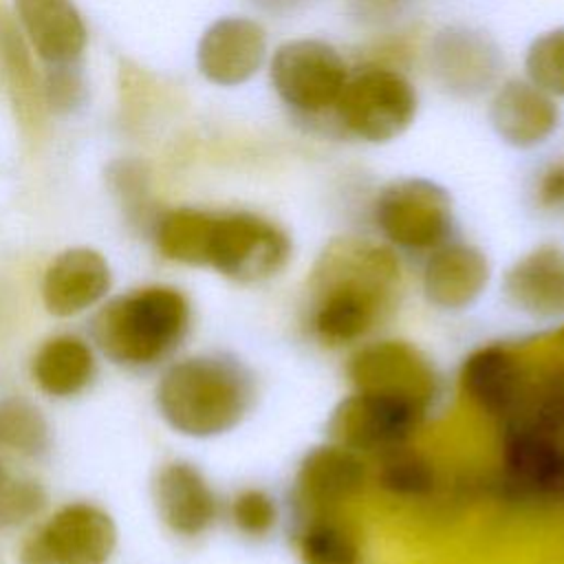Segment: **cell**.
<instances>
[{"instance_id":"cell-1","label":"cell","mask_w":564,"mask_h":564,"mask_svg":"<svg viewBox=\"0 0 564 564\" xmlns=\"http://www.w3.org/2000/svg\"><path fill=\"white\" fill-rule=\"evenodd\" d=\"M397 291L399 260L392 247L339 236L311 271L306 328L328 348L361 344L392 311Z\"/></svg>"},{"instance_id":"cell-2","label":"cell","mask_w":564,"mask_h":564,"mask_svg":"<svg viewBox=\"0 0 564 564\" xmlns=\"http://www.w3.org/2000/svg\"><path fill=\"white\" fill-rule=\"evenodd\" d=\"M256 401L253 375L227 355H196L172 364L159 386L156 405L165 423L192 438L231 432Z\"/></svg>"},{"instance_id":"cell-3","label":"cell","mask_w":564,"mask_h":564,"mask_svg":"<svg viewBox=\"0 0 564 564\" xmlns=\"http://www.w3.org/2000/svg\"><path fill=\"white\" fill-rule=\"evenodd\" d=\"M192 308L174 286H145L110 300L93 319L97 348L121 366H150L187 335Z\"/></svg>"},{"instance_id":"cell-4","label":"cell","mask_w":564,"mask_h":564,"mask_svg":"<svg viewBox=\"0 0 564 564\" xmlns=\"http://www.w3.org/2000/svg\"><path fill=\"white\" fill-rule=\"evenodd\" d=\"M289 234L267 216L253 212L212 214L205 267L240 282L258 284L275 278L291 260Z\"/></svg>"},{"instance_id":"cell-5","label":"cell","mask_w":564,"mask_h":564,"mask_svg":"<svg viewBox=\"0 0 564 564\" xmlns=\"http://www.w3.org/2000/svg\"><path fill=\"white\" fill-rule=\"evenodd\" d=\"M416 106V90L405 75L388 66H368L348 75L335 115L355 139L386 143L410 128Z\"/></svg>"},{"instance_id":"cell-6","label":"cell","mask_w":564,"mask_h":564,"mask_svg":"<svg viewBox=\"0 0 564 564\" xmlns=\"http://www.w3.org/2000/svg\"><path fill=\"white\" fill-rule=\"evenodd\" d=\"M375 225L392 249L430 253L449 240L454 212L449 194L427 178H397L375 198Z\"/></svg>"},{"instance_id":"cell-7","label":"cell","mask_w":564,"mask_h":564,"mask_svg":"<svg viewBox=\"0 0 564 564\" xmlns=\"http://www.w3.org/2000/svg\"><path fill=\"white\" fill-rule=\"evenodd\" d=\"M278 97L304 115L335 108L346 82L344 57L324 40L297 37L280 44L269 66Z\"/></svg>"},{"instance_id":"cell-8","label":"cell","mask_w":564,"mask_h":564,"mask_svg":"<svg viewBox=\"0 0 564 564\" xmlns=\"http://www.w3.org/2000/svg\"><path fill=\"white\" fill-rule=\"evenodd\" d=\"M500 485L520 500L564 496V438L522 416L502 421Z\"/></svg>"},{"instance_id":"cell-9","label":"cell","mask_w":564,"mask_h":564,"mask_svg":"<svg viewBox=\"0 0 564 564\" xmlns=\"http://www.w3.org/2000/svg\"><path fill=\"white\" fill-rule=\"evenodd\" d=\"M427 410L414 401L352 390L330 416L335 443L357 454H386L408 443Z\"/></svg>"},{"instance_id":"cell-10","label":"cell","mask_w":564,"mask_h":564,"mask_svg":"<svg viewBox=\"0 0 564 564\" xmlns=\"http://www.w3.org/2000/svg\"><path fill=\"white\" fill-rule=\"evenodd\" d=\"M117 544L112 518L88 502L62 507L20 549L22 564H106Z\"/></svg>"},{"instance_id":"cell-11","label":"cell","mask_w":564,"mask_h":564,"mask_svg":"<svg viewBox=\"0 0 564 564\" xmlns=\"http://www.w3.org/2000/svg\"><path fill=\"white\" fill-rule=\"evenodd\" d=\"M352 390L408 399L430 410L438 394V377L430 359L408 341L381 339L359 346L348 361Z\"/></svg>"},{"instance_id":"cell-12","label":"cell","mask_w":564,"mask_h":564,"mask_svg":"<svg viewBox=\"0 0 564 564\" xmlns=\"http://www.w3.org/2000/svg\"><path fill=\"white\" fill-rule=\"evenodd\" d=\"M267 59V31L251 18H220L200 37L198 70L218 86H238L251 79Z\"/></svg>"},{"instance_id":"cell-13","label":"cell","mask_w":564,"mask_h":564,"mask_svg":"<svg viewBox=\"0 0 564 564\" xmlns=\"http://www.w3.org/2000/svg\"><path fill=\"white\" fill-rule=\"evenodd\" d=\"M368 469L361 454L330 441L313 447L300 463L293 496L311 513H330L366 485Z\"/></svg>"},{"instance_id":"cell-14","label":"cell","mask_w":564,"mask_h":564,"mask_svg":"<svg viewBox=\"0 0 564 564\" xmlns=\"http://www.w3.org/2000/svg\"><path fill=\"white\" fill-rule=\"evenodd\" d=\"M529 377L522 361L502 344L474 348L458 370V386L463 394L485 414L500 421L518 410Z\"/></svg>"},{"instance_id":"cell-15","label":"cell","mask_w":564,"mask_h":564,"mask_svg":"<svg viewBox=\"0 0 564 564\" xmlns=\"http://www.w3.org/2000/svg\"><path fill=\"white\" fill-rule=\"evenodd\" d=\"M502 295L531 319L564 317V247L542 242L520 256L502 278Z\"/></svg>"},{"instance_id":"cell-16","label":"cell","mask_w":564,"mask_h":564,"mask_svg":"<svg viewBox=\"0 0 564 564\" xmlns=\"http://www.w3.org/2000/svg\"><path fill=\"white\" fill-rule=\"evenodd\" d=\"M489 275V260L478 247L460 240H445L427 253L421 289L430 304L443 311H463L482 295Z\"/></svg>"},{"instance_id":"cell-17","label":"cell","mask_w":564,"mask_h":564,"mask_svg":"<svg viewBox=\"0 0 564 564\" xmlns=\"http://www.w3.org/2000/svg\"><path fill=\"white\" fill-rule=\"evenodd\" d=\"M110 289L106 258L88 247L62 251L44 271L42 300L57 317L77 315L97 304Z\"/></svg>"},{"instance_id":"cell-18","label":"cell","mask_w":564,"mask_h":564,"mask_svg":"<svg viewBox=\"0 0 564 564\" xmlns=\"http://www.w3.org/2000/svg\"><path fill=\"white\" fill-rule=\"evenodd\" d=\"M430 62L443 88L456 95L482 93L498 73V51L478 31L452 26L441 31L430 51Z\"/></svg>"},{"instance_id":"cell-19","label":"cell","mask_w":564,"mask_h":564,"mask_svg":"<svg viewBox=\"0 0 564 564\" xmlns=\"http://www.w3.org/2000/svg\"><path fill=\"white\" fill-rule=\"evenodd\" d=\"M154 500L161 520L178 535L205 533L218 513L216 494L207 478L189 463L165 465L154 482Z\"/></svg>"},{"instance_id":"cell-20","label":"cell","mask_w":564,"mask_h":564,"mask_svg":"<svg viewBox=\"0 0 564 564\" xmlns=\"http://www.w3.org/2000/svg\"><path fill=\"white\" fill-rule=\"evenodd\" d=\"M496 134L513 148H533L557 128L560 110L551 95L535 88L529 79L505 82L489 106Z\"/></svg>"},{"instance_id":"cell-21","label":"cell","mask_w":564,"mask_h":564,"mask_svg":"<svg viewBox=\"0 0 564 564\" xmlns=\"http://www.w3.org/2000/svg\"><path fill=\"white\" fill-rule=\"evenodd\" d=\"M15 11L44 62L68 66L82 55L86 26L70 0H15Z\"/></svg>"},{"instance_id":"cell-22","label":"cell","mask_w":564,"mask_h":564,"mask_svg":"<svg viewBox=\"0 0 564 564\" xmlns=\"http://www.w3.org/2000/svg\"><path fill=\"white\" fill-rule=\"evenodd\" d=\"M31 372L46 394L73 397L90 383L95 375V359L84 339L59 335L42 344L33 357Z\"/></svg>"},{"instance_id":"cell-23","label":"cell","mask_w":564,"mask_h":564,"mask_svg":"<svg viewBox=\"0 0 564 564\" xmlns=\"http://www.w3.org/2000/svg\"><path fill=\"white\" fill-rule=\"evenodd\" d=\"M297 557L302 564H359L361 542L352 527L335 511L311 513L297 531Z\"/></svg>"},{"instance_id":"cell-24","label":"cell","mask_w":564,"mask_h":564,"mask_svg":"<svg viewBox=\"0 0 564 564\" xmlns=\"http://www.w3.org/2000/svg\"><path fill=\"white\" fill-rule=\"evenodd\" d=\"M212 214L181 207L167 212L156 227L159 251L174 262L205 267V247L209 236Z\"/></svg>"},{"instance_id":"cell-25","label":"cell","mask_w":564,"mask_h":564,"mask_svg":"<svg viewBox=\"0 0 564 564\" xmlns=\"http://www.w3.org/2000/svg\"><path fill=\"white\" fill-rule=\"evenodd\" d=\"M377 482L381 489L397 498L416 500L432 494L436 485L432 463L405 445L381 454V465L377 469Z\"/></svg>"},{"instance_id":"cell-26","label":"cell","mask_w":564,"mask_h":564,"mask_svg":"<svg viewBox=\"0 0 564 564\" xmlns=\"http://www.w3.org/2000/svg\"><path fill=\"white\" fill-rule=\"evenodd\" d=\"M0 445L24 456H40L48 447V425L42 412L20 399L0 401Z\"/></svg>"},{"instance_id":"cell-27","label":"cell","mask_w":564,"mask_h":564,"mask_svg":"<svg viewBox=\"0 0 564 564\" xmlns=\"http://www.w3.org/2000/svg\"><path fill=\"white\" fill-rule=\"evenodd\" d=\"M511 416H522L564 438V366L546 370L540 379H529L524 397Z\"/></svg>"},{"instance_id":"cell-28","label":"cell","mask_w":564,"mask_h":564,"mask_svg":"<svg viewBox=\"0 0 564 564\" xmlns=\"http://www.w3.org/2000/svg\"><path fill=\"white\" fill-rule=\"evenodd\" d=\"M527 79L551 97H564V26L538 35L524 55Z\"/></svg>"},{"instance_id":"cell-29","label":"cell","mask_w":564,"mask_h":564,"mask_svg":"<svg viewBox=\"0 0 564 564\" xmlns=\"http://www.w3.org/2000/svg\"><path fill=\"white\" fill-rule=\"evenodd\" d=\"M44 502L46 496L37 480L0 460V527H13L37 516Z\"/></svg>"},{"instance_id":"cell-30","label":"cell","mask_w":564,"mask_h":564,"mask_svg":"<svg viewBox=\"0 0 564 564\" xmlns=\"http://www.w3.org/2000/svg\"><path fill=\"white\" fill-rule=\"evenodd\" d=\"M229 516L242 535L264 538L278 524V502L269 491L260 487H247L231 498Z\"/></svg>"},{"instance_id":"cell-31","label":"cell","mask_w":564,"mask_h":564,"mask_svg":"<svg viewBox=\"0 0 564 564\" xmlns=\"http://www.w3.org/2000/svg\"><path fill=\"white\" fill-rule=\"evenodd\" d=\"M535 198L544 209H557L564 205V161H553L540 172Z\"/></svg>"}]
</instances>
